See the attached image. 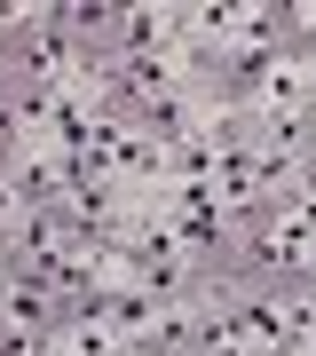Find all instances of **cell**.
I'll return each mask as SVG.
<instances>
[{"instance_id":"6da1fadb","label":"cell","mask_w":316,"mask_h":356,"mask_svg":"<svg viewBox=\"0 0 316 356\" xmlns=\"http://www.w3.org/2000/svg\"><path fill=\"white\" fill-rule=\"evenodd\" d=\"M119 348H126V341H119V332L103 325V317H88V325H63L56 341H48V356H119Z\"/></svg>"}]
</instances>
